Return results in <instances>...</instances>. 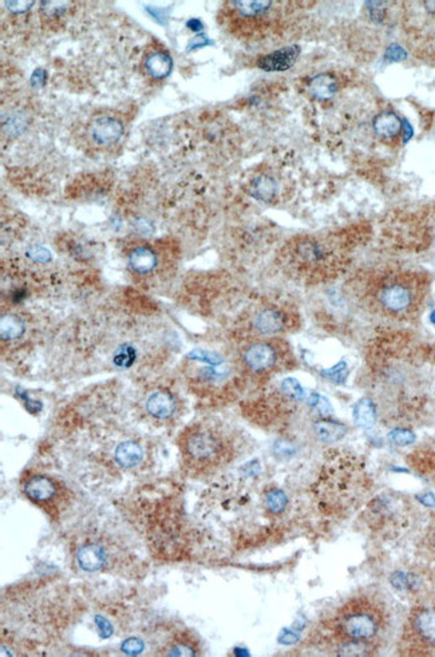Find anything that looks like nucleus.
<instances>
[{"mask_svg":"<svg viewBox=\"0 0 435 657\" xmlns=\"http://www.w3.org/2000/svg\"><path fill=\"white\" fill-rule=\"evenodd\" d=\"M387 58L390 60H402L406 58V53L399 47V46H391L388 50H387Z\"/></svg>","mask_w":435,"mask_h":657,"instance_id":"obj_31","label":"nucleus"},{"mask_svg":"<svg viewBox=\"0 0 435 657\" xmlns=\"http://www.w3.org/2000/svg\"><path fill=\"white\" fill-rule=\"evenodd\" d=\"M122 133V122L110 115H99L94 118L88 126L90 138L99 146H110L116 143Z\"/></svg>","mask_w":435,"mask_h":657,"instance_id":"obj_8","label":"nucleus"},{"mask_svg":"<svg viewBox=\"0 0 435 657\" xmlns=\"http://www.w3.org/2000/svg\"><path fill=\"white\" fill-rule=\"evenodd\" d=\"M69 1H57V0H50V1H42V10L49 18H54L62 15L67 7Z\"/></svg>","mask_w":435,"mask_h":657,"instance_id":"obj_26","label":"nucleus"},{"mask_svg":"<svg viewBox=\"0 0 435 657\" xmlns=\"http://www.w3.org/2000/svg\"><path fill=\"white\" fill-rule=\"evenodd\" d=\"M157 261L156 252L146 245H140L129 253V265L133 272L138 275H147L153 272L157 266Z\"/></svg>","mask_w":435,"mask_h":657,"instance_id":"obj_13","label":"nucleus"},{"mask_svg":"<svg viewBox=\"0 0 435 657\" xmlns=\"http://www.w3.org/2000/svg\"><path fill=\"white\" fill-rule=\"evenodd\" d=\"M249 190L255 199L262 202H271L276 199L279 186L273 177L268 174H260L252 179Z\"/></svg>","mask_w":435,"mask_h":657,"instance_id":"obj_15","label":"nucleus"},{"mask_svg":"<svg viewBox=\"0 0 435 657\" xmlns=\"http://www.w3.org/2000/svg\"><path fill=\"white\" fill-rule=\"evenodd\" d=\"M1 126H3V132L7 134V136H11V137H18L21 136L26 127H27V118L26 115L23 113H19V112H11V113H7V114L3 115L1 118Z\"/></svg>","mask_w":435,"mask_h":657,"instance_id":"obj_23","label":"nucleus"},{"mask_svg":"<svg viewBox=\"0 0 435 657\" xmlns=\"http://www.w3.org/2000/svg\"><path fill=\"white\" fill-rule=\"evenodd\" d=\"M106 561V554L103 547L95 543H88L81 547L78 553V562L82 569L86 571H99Z\"/></svg>","mask_w":435,"mask_h":657,"instance_id":"obj_14","label":"nucleus"},{"mask_svg":"<svg viewBox=\"0 0 435 657\" xmlns=\"http://www.w3.org/2000/svg\"><path fill=\"white\" fill-rule=\"evenodd\" d=\"M299 54H300L299 46H288L269 55L261 58L258 64L264 71H286L295 64Z\"/></svg>","mask_w":435,"mask_h":657,"instance_id":"obj_10","label":"nucleus"},{"mask_svg":"<svg viewBox=\"0 0 435 657\" xmlns=\"http://www.w3.org/2000/svg\"><path fill=\"white\" fill-rule=\"evenodd\" d=\"M122 649L123 652L126 654H130V655H136L138 652H141L144 649V643L138 639H129L123 643L122 645Z\"/></svg>","mask_w":435,"mask_h":657,"instance_id":"obj_28","label":"nucleus"},{"mask_svg":"<svg viewBox=\"0 0 435 657\" xmlns=\"http://www.w3.org/2000/svg\"><path fill=\"white\" fill-rule=\"evenodd\" d=\"M336 90H338L336 81L334 79V77H331L328 74L318 75V77L312 78L311 82H310V92L315 98L323 99V101L334 97Z\"/></svg>","mask_w":435,"mask_h":657,"instance_id":"obj_21","label":"nucleus"},{"mask_svg":"<svg viewBox=\"0 0 435 657\" xmlns=\"http://www.w3.org/2000/svg\"><path fill=\"white\" fill-rule=\"evenodd\" d=\"M390 439L398 446H407L415 441V435L410 430L395 429L390 434Z\"/></svg>","mask_w":435,"mask_h":657,"instance_id":"obj_27","label":"nucleus"},{"mask_svg":"<svg viewBox=\"0 0 435 657\" xmlns=\"http://www.w3.org/2000/svg\"><path fill=\"white\" fill-rule=\"evenodd\" d=\"M5 5L8 7L10 11L15 14H21L27 11L29 7L34 5V1H27V0H18V1H5Z\"/></svg>","mask_w":435,"mask_h":657,"instance_id":"obj_29","label":"nucleus"},{"mask_svg":"<svg viewBox=\"0 0 435 657\" xmlns=\"http://www.w3.org/2000/svg\"><path fill=\"white\" fill-rule=\"evenodd\" d=\"M46 81V73L43 70H36L31 78V84L34 86H39V85H43Z\"/></svg>","mask_w":435,"mask_h":657,"instance_id":"obj_32","label":"nucleus"},{"mask_svg":"<svg viewBox=\"0 0 435 657\" xmlns=\"http://www.w3.org/2000/svg\"><path fill=\"white\" fill-rule=\"evenodd\" d=\"M97 624H99V627L102 628V632H103L102 636L103 637H109L112 634V627L106 620H102L101 617H97Z\"/></svg>","mask_w":435,"mask_h":657,"instance_id":"obj_34","label":"nucleus"},{"mask_svg":"<svg viewBox=\"0 0 435 657\" xmlns=\"http://www.w3.org/2000/svg\"><path fill=\"white\" fill-rule=\"evenodd\" d=\"M25 493L34 502H49L57 494V486L47 477H32L25 486Z\"/></svg>","mask_w":435,"mask_h":657,"instance_id":"obj_11","label":"nucleus"},{"mask_svg":"<svg viewBox=\"0 0 435 657\" xmlns=\"http://www.w3.org/2000/svg\"><path fill=\"white\" fill-rule=\"evenodd\" d=\"M402 129L401 119L390 112L377 115L374 119V130L382 138H394Z\"/></svg>","mask_w":435,"mask_h":657,"instance_id":"obj_19","label":"nucleus"},{"mask_svg":"<svg viewBox=\"0 0 435 657\" xmlns=\"http://www.w3.org/2000/svg\"><path fill=\"white\" fill-rule=\"evenodd\" d=\"M314 431L320 441L332 443L340 441L346 434L347 429L345 425L330 421V419H321L314 423Z\"/></svg>","mask_w":435,"mask_h":657,"instance_id":"obj_20","label":"nucleus"},{"mask_svg":"<svg viewBox=\"0 0 435 657\" xmlns=\"http://www.w3.org/2000/svg\"><path fill=\"white\" fill-rule=\"evenodd\" d=\"M377 300L386 311L399 314L412 306L414 292L402 282H390L379 289Z\"/></svg>","mask_w":435,"mask_h":657,"instance_id":"obj_7","label":"nucleus"},{"mask_svg":"<svg viewBox=\"0 0 435 657\" xmlns=\"http://www.w3.org/2000/svg\"><path fill=\"white\" fill-rule=\"evenodd\" d=\"M287 314L277 308H262L252 317V330L258 335H275L286 331Z\"/></svg>","mask_w":435,"mask_h":657,"instance_id":"obj_9","label":"nucleus"},{"mask_svg":"<svg viewBox=\"0 0 435 657\" xmlns=\"http://www.w3.org/2000/svg\"><path fill=\"white\" fill-rule=\"evenodd\" d=\"M145 67L149 75H151L153 78L161 79L169 75L173 67V62H172V58L168 54L157 51L146 58Z\"/></svg>","mask_w":435,"mask_h":657,"instance_id":"obj_18","label":"nucleus"},{"mask_svg":"<svg viewBox=\"0 0 435 657\" xmlns=\"http://www.w3.org/2000/svg\"><path fill=\"white\" fill-rule=\"evenodd\" d=\"M386 606L377 596L353 593L331 609L314 633L315 644L338 656H370L387 628Z\"/></svg>","mask_w":435,"mask_h":657,"instance_id":"obj_1","label":"nucleus"},{"mask_svg":"<svg viewBox=\"0 0 435 657\" xmlns=\"http://www.w3.org/2000/svg\"><path fill=\"white\" fill-rule=\"evenodd\" d=\"M241 362L247 371L269 373L283 366V351L272 340L253 342L243 349Z\"/></svg>","mask_w":435,"mask_h":657,"instance_id":"obj_6","label":"nucleus"},{"mask_svg":"<svg viewBox=\"0 0 435 657\" xmlns=\"http://www.w3.org/2000/svg\"><path fill=\"white\" fill-rule=\"evenodd\" d=\"M363 484L356 457L330 456L319 481V497L330 513H345L356 506Z\"/></svg>","mask_w":435,"mask_h":657,"instance_id":"obj_2","label":"nucleus"},{"mask_svg":"<svg viewBox=\"0 0 435 657\" xmlns=\"http://www.w3.org/2000/svg\"><path fill=\"white\" fill-rule=\"evenodd\" d=\"M411 651L435 655V608H417L408 617L405 639Z\"/></svg>","mask_w":435,"mask_h":657,"instance_id":"obj_5","label":"nucleus"},{"mask_svg":"<svg viewBox=\"0 0 435 657\" xmlns=\"http://www.w3.org/2000/svg\"><path fill=\"white\" fill-rule=\"evenodd\" d=\"M288 258L296 268L312 277H330L343 264L342 251L331 238H299L290 244Z\"/></svg>","mask_w":435,"mask_h":657,"instance_id":"obj_4","label":"nucleus"},{"mask_svg":"<svg viewBox=\"0 0 435 657\" xmlns=\"http://www.w3.org/2000/svg\"><path fill=\"white\" fill-rule=\"evenodd\" d=\"M146 410L157 419H166L175 411V400L173 395L166 391H157L146 400Z\"/></svg>","mask_w":435,"mask_h":657,"instance_id":"obj_12","label":"nucleus"},{"mask_svg":"<svg viewBox=\"0 0 435 657\" xmlns=\"http://www.w3.org/2000/svg\"><path fill=\"white\" fill-rule=\"evenodd\" d=\"M353 417H355V422H356L358 426L364 427V429L373 427L374 423H375V418H377L375 403L370 399L360 400L355 406Z\"/></svg>","mask_w":435,"mask_h":657,"instance_id":"obj_22","label":"nucleus"},{"mask_svg":"<svg viewBox=\"0 0 435 657\" xmlns=\"http://www.w3.org/2000/svg\"><path fill=\"white\" fill-rule=\"evenodd\" d=\"M26 331L23 319L12 314H3L0 320V335L3 342L18 340Z\"/></svg>","mask_w":435,"mask_h":657,"instance_id":"obj_17","label":"nucleus"},{"mask_svg":"<svg viewBox=\"0 0 435 657\" xmlns=\"http://www.w3.org/2000/svg\"><path fill=\"white\" fill-rule=\"evenodd\" d=\"M188 27L189 29H193V31H201L203 29V23L197 19H192L188 22Z\"/></svg>","mask_w":435,"mask_h":657,"instance_id":"obj_35","label":"nucleus"},{"mask_svg":"<svg viewBox=\"0 0 435 657\" xmlns=\"http://www.w3.org/2000/svg\"><path fill=\"white\" fill-rule=\"evenodd\" d=\"M181 451L196 470H212L229 460L231 446L224 435L210 426H193L181 438Z\"/></svg>","mask_w":435,"mask_h":657,"instance_id":"obj_3","label":"nucleus"},{"mask_svg":"<svg viewBox=\"0 0 435 657\" xmlns=\"http://www.w3.org/2000/svg\"><path fill=\"white\" fill-rule=\"evenodd\" d=\"M429 543H430V549L435 554V526L432 529L430 532V536H429Z\"/></svg>","mask_w":435,"mask_h":657,"instance_id":"obj_36","label":"nucleus"},{"mask_svg":"<svg viewBox=\"0 0 435 657\" xmlns=\"http://www.w3.org/2000/svg\"><path fill=\"white\" fill-rule=\"evenodd\" d=\"M144 458L142 449L134 442H123L116 449V463L121 467L132 469L136 467Z\"/></svg>","mask_w":435,"mask_h":657,"instance_id":"obj_16","label":"nucleus"},{"mask_svg":"<svg viewBox=\"0 0 435 657\" xmlns=\"http://www.w3.org/2000/svg\"><path fill=\"white\" fill-rule=\"evenodd\" d=\"M29 256L34 258L35 261H39V262H45L50 258V253L45 249V248H40V247H36L34 248L32 251H29Z\"/></svg>","mask_w":435,"mask_h":657,"instance_id":"obj_30","label":"nucleus"},{"mask_svg":"<svg viewBox=\"0 0 435 657\" xmlns=\"http://www.w3.org/2000/svg\"><path fill=\"white\" fill-rule=\"evenodd\" d=\"M432 321H433V323H435V311L434 312H433V314H432Z\"/></svg>","mask_w":435,"mask_h":657,"instance_id":"obj_37","label":"nucleus"},{"mask_svg":"<svg viewBox=\"0 0 435 657\" xmlns=\"http://www.w3.org/2000/svg\"><path fill=\"white\" fill-rule=\"evenodd\" d=\"M264 502H265V508L269 513L282 515L287 509L288 498H287V495L283 490L273 488V490H268L265 493Z\"/></svg>","mask_w":435,"mask_h":657,"instance_id":"obj_25","label":"nucleus"},{"mask_svg":"<svg viewBox=\"0 0 435 657\" xmlns=\"http://www.w3.org/2000/svg\"><path fill=\"white\" fill-rule=\"evenodd\" d=\"M233 5L236 7V11L243 16V18H256L265 11L269 10L272 5V1H251V0H241V1H232Z\"/></svg>","mask_w":435,"mask_h":657,"instance_id":"obj_24","label":"nucleus"},{"mask_svg":"<svg viewBox=\"0 0 435 657\" xmlns=\"http://www.w3.org/2000/svg\"><path fill=\"white\" fill-rule=\"evenodd\" d=\"M206 45H209V39H208L206 36H203V35H201V36H197V38H195V39L190 42V45L188 46V50L199 49V47H203V46H206Z\"/></svg>","mask_w":435,"mask_h":657,"instance_id":"obj_33","label":"nucleus"}]
</instances>
